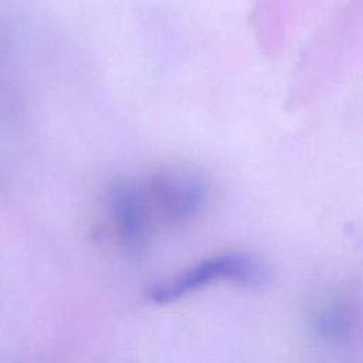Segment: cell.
I'll use <instances>...</instances> for the list:
<instances>
[{"label": "cell", "mask_w": 363, "mask_h": 363, "mask_svg": "<svg viewBox=\"0 0 363 363\" xmlns=\"http://www.w3.org/2000/svg\"><path fill=\"white\" fill-rule=\"evenodd\" d=\"M218 281L262 288L271 282V269L251 254L225 252L203 259L184 272L159 282L149 289L147 296L155 303H169Z\"/></svg>", "instance_id": "cell-1"}, {"label": "cell", "mask_w": 363, "mask_h": 363, "mask_svg": "<svg viewBox=\"0 0 363 363\" xmlns=\"http://www.w3.org/2000/svg\"><path fill=\"white\" fill-rule=\"evenodd\" d=\"M149 194L159 211L170 221L194 218L206 206L208 187L194 169L172 166L157 172L149 186Z\"/></svg>", "instance_id": "cell-2"}, {"label": "cell", "mask_w": 363, "mask_h": 363, "mask_svg": "<svg viewBox=\"0 0 363 363\" xmlns=\"http://www.w3.org/2000/svg\"><path fill=\"white\" fill-rule=\"evenodd\" d=\"M108 204L118 235L130 248H139L149 235V214L145 196L128 180H115L108 187Z\"/></svg>", "instance_id": "cell-3"}, {"label": "cell", "mask_w": 363, "mask_h": 363, "mask_svg": "<svg viewBox=\"0 0 363 363\" xmlns=\"http://www.w3.org/2000/svg\"><path fill=\"white\" fill-rule=\"evenodd\" d=\"M352 309L346 302H337L325 309L315 320L318 333L323 337H339L352 326Z\"/></svg>", "instance_id": "cell-4"}]
</instances>
